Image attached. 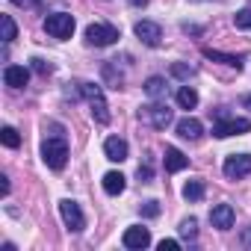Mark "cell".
<instances>
[{
	"label": "cell",
	"mask_w": 251,
	"mask_h": 251,
	"mask_svg": "<svg viewBox=\"0 0 251 251\" xmlns=\"http://www.w3.org/2000/svg\"><path fill=\"white\" fill-rule=\"evenodd\" d=\"M9 3H15V6H36L39 0H9Z\"/></svg>",
	"instance_id": "f1b7e54d"
},
{
	"label": "cell",
	"mask_w": 251,
	"mask_h": 251,
	"mask_svg": "<svg viewBox=\"0 0 251 251\" xmlns=\"http://www.w3.org/2000/svg\"><path fill=\"white\" fill-rule=\"evenodd\" d=\"M33 68H36L39 74H50V71H53L50 62H45V59H33Z\"/></svg>",
	"instance_id": "484cf974"
},
{
	"label": "cell",
	"mask_w": 251,
	"mask_h": 251,
	"mask_svg": "<svg viewBox=\"0 0 251 251\" xmlns=\"http://www.w3.org/2000/svg\"><path fill=\"white\" fill-rule=\"evenodd\" d=\"M86 42H89L92 48H109V45H115V42H118V30H115L112 24L95 21V24H89V27H86Z\"/></svg>",
	"instance_id": "277c9868"
},
{
	"label": "cell",
	"mask_w": 251,
	"mask_h": 251,
	"mask_svg": "<svg viewBox=\"0 0 251 251\" xmlns=\"http://www.w3.org/2000/svg\"><path fill=\"white\" fill-rule=\"evenodd\" d=\"M183 198H186V201H201V198H204V183H201V180H189V183L183 186Z\"/></svg>",
	"instance_id": "ffe728a7"
},
{
	"label": "cell",
	"mask_w": 251,
	"mask_h": 251,
	"mask_svg": "<svg viewBox=\"0 0 251 251\" xmlns=\"http://www.w3.org/2000/svg\"><path fill=\"white\" fill-rule=\"evenodd\" d=\"M201 133H204V124H201L198 118L186 115V118H180V121H177V136H180V139L195 142V139H201Z\"/></svg>",
	"instance_id": "7c38bea8"
},
{
	"label": "cell",
	"mask_w": 251,
	"mask_h": 251,
	"mask_svg": "<svg viewBox=\"0 0 251 251\" xmlns=\"http://www.w3.org/2000/svg\"><path fill=\"white\" fill-rule=\"evenodd\" d=\"M59 216H62V222H65V227L74 230V233H80V230L86 227V216H83L80 204L71 201V198H62V201H59Z\"/></svg>",
	"instance_id": "52a82bcc"
},
{
	"label": "cell",
	"mask_w": 251,
	"mask_h": 251,
	"mask_svg": "<svg viewBox=\"0 0 251 251\" xmlns=\"http://www.w3.org/2000/svg\"><path fill=\"white\" fill-rule=\"evenodd\" d=\"M103 154H106V160H112V163H124V160H127V142H124L121 136H109V139L103 142Z\"/></svg>",
	"instance_id": "4fadbf2b"
},
{
	"label": "cell",
	"mask_w": 251,
	"mask_h": 251,
	"mask_svg": "<svg viewBox=\"0 0 251 251\" xmlns=\"http://www.w3.org/2000/svg\"><path fill=\"white\" fill-rule=\"evenodd\" d=\"M139 118L145 121V124H151V127H157V130H166L169 124H172V109L166 106V103H145V106H139Z\"/></svg>",
	"instance_id": "3957f363"
},
{
	"label": "cell",
	"mask_w": 251,
	"mask_h": 251,
	"mask_svg": "<svg viewBox=\"0 0 251 251\" xmlns=\"http://www.w3.org/2000/svg\"><path fill=\"white\" fill-rule=\"evenodd\" d=\"M133 33H136V36H139V42H142V45H148V48H157V45L163 42V27H160L157 21H136Z\"/></svg>",
	"instance_id": "30bf717a"
},
{
	"label": "cell",
	"mask_w": 251,
	"mask_h": 251,
	"mask_svg": "<svg viewBox=\"0 0 251 251\" xmlns=\"http://www.w3.org/2000/svg\"><path fill=\"white\" fill-rule=\"evenodd\" d=\"M142 213H145V216H157V213H160V204H157V201H145Z\"/></svg>",
	"instance_id": "4316f807"
},
{
	"label": "cell",
	"mask_w": 251,
	"mask_h": 251,
	"mask_svg": "<svg viewBox=\"0 0 251 251\" xmlns=\"http://www.w3.org/2000/svg\"><path fill=\"white\" fill-rule=\"evenodd\" d=\"M0 139H3L6 148H18V145H21V136H18L15 127H3V130H0Z\"/></svg>",
	"instance_id": "44dd1931"
},
{
	"label": "cell",
	"mask_w": 251,
	"mask_h": 251,
	"mask_svg": "<svg viewBox=\"0 0 251 251\" xmlns=\"http://www.w3.org/2000/svg\"><path fill=\"white\" fill-rule=\"evenodd\" d=\"M124 186H127V177H124L121 172H106L103 175V192L106 195H121Z\"/></svg>",
	"instance_id": "9a60e30c"
},
{
	"label": "cell",
	"mask_w": 251,
	"mask_h": 251,
	"mask_svg": "<svg viewBox=\"0 0 251 251\" xmlns=\"http://www.w3.org/2000/svg\"><path fill=\"white\" fill-rule=\"evenodd\" d=\"M233 219H236V213H233L230 204H216L210 210V225L219 227V230H230L233 227Z\"/></svg>",
	"instance_id": "8fae6325"
},
{
	"label": "cell",
	"mask_w": 251,
	"mask_h": 251,
	"mask_svg": "<svg viewBox=\"0 0 251 251\" xmlns=\"http://www.w3.org/2000/svg\"><path fill=\"white\" fill-rule=\"evenodd\" d=\"M222 172H225V177H230V180H239V177L251 175V154H230V157L225 160Z\"/></svg>",
	"instance_id": "ba28073f"
},
{
	"label": "cell",
	"mask_w": 251,
	"mask_h": 251,
	"mask_svg": "<svg viewBox=\"0 0 251 251\" xmlns=\"http://www.w3.org/2000/svg\"><path fill=\"white\" fill-rule=\"evenodd\" d=\"M27 80H30V71H27L24 65H6V68H3V83H6V86L24 89Z\"/></svg>",
	"instance_id": "5bb4252c"
},
{
	"label": "cell",
	"mask_w": 251,
	"mask_h": 251,
	"mask_svg": "<svg viewBox=\"0 0 251 251\" xmlns=\"http://www.w3.org/2000/svg\"><path fill=\"white\" fill-rule=\"evenodd\" d=\"M189 166V157L183 154V151H177V148H166V172H183Z\"/></svg>",
	"instance_id": "2e32d148"
},
{
	"label": "cell",
	"mask_w": 251,
	"mask_h": 251,
	"mask_svg": "<svg viewBox=\"0 0 251 251\" xmlns=\"http://www.w3.org/2000/svg\"><path fill=\"white\" fill-rule=\"evenodd\" d=\"M180 236L195 239V236H198V222H195V219H183V222H180Z\"/></svg>",
	"instance_id": "603a6c76"
},
{
	"label": "cell",
	"mask_w": 251,
	"mask_h": 251,
	"mask_svg": "<svg viewBox=\"0 0 251 251\" xmlns=\"http://www.w3.org/2000/svg\"><path fill=\"white\" fill-rule=\"evenodd\" d=\"M80 92H83V98H86V103H89V109H92V118H95L98 124H109L112 115H109L103 89H100L98 83H80Z\"/></svg>",
	"instance_id": "6da1fadb"
},
{
	"label": "cell",
	"mask_w": 251,
	"mask_h": 251,
	"mask_svg": "<svg viewBox=\"0 0 251 251\" xmlns=\"http://www.w3.org/2000/svg\"><path fill=\"white\" fill-rule=\"evenodd\" d=\"M233 21H236V27H239V30H251V6H248V9H242V12H236V18H233Z\"/></svg>",
	"instance_id": "d4e9b609"
},
{
	"label": "cell",
	"mask_w": 251,
	"mask_h": 251,
	"mask_svg": "<svg viewBox=\"0 0 251 251\" xmlns=\"http://www.w3.org/2000/svg\"><path fill=\"white\" fill-rule=\"evenodd\" d=\"M175 248H180L177 239H163V242H160V251H175Z\"/></svg>",
	"instance_id": "83f0119b"
},
{
	"label": "cell",
	"mask_w": 251,
	"mask_h": 251,
	"mask_svg": "<svg viewBox=\"0 0 251 251\" xmlns=\"http://www.w3.org/2000/svg\"><path fill=\"white\" fill-rule=\"evenodd\" d=\"M145 92H148L151 98H163V95H166V80H163V77H148V80H145Z\"/></svg>",
	"instance_id": "d6986e66"
},
{
	"label": "cell",
	"mask_w": 251,
	"mask_h": 251,
	"mask_svg": "<svg viewBox=\"0 0 251 251\" xmlns=\"http://www.w3.org/2000/svg\"><path fill=\"white\" fill-rule=\"evenodd\" d=\"M0 24H3V45H9L12 39H15V21H12V15H3V18H0Z\"/></svg>",
	"instance_id": "7402d4cb"
},
{
	"label": "cell",
	"mask_w": 251,
	"mask_h": 251,
	"mask_svg": "<svg viewBox=\"0 0 251 251\" xmlns=\"http://www.w3.org/2000/svg\"><path fill=\"white\" fill-rule=\"evenodd\" d=\"M42 160L48 163V169L53 172H62L65 163H68V142L62 136H50L42 142Z\"/></svg>",
	"instance_id": "7a4b0ae2"
},
{
	"label": "cell",
	"mask_w": 251,
	"mask_h": 251,
	"mask_svg": "<svg viewBox=\"0 0 251 251\" xmlns=\"http://www.w3.org/2000/svg\"><path fill=\"white\" fill-rule=\"evenodd\" d=\"M204 56L207 59H216V62H225V65H230V68H242V59L239 56H227V53H219V50H204Z\"/></svg>",
	"instance_id": "ac0fdd59"
},
{
	"label": "cell",
	"mask_w": 251,
	"mask_h": 251,
	"mask_svg": "<svg viewBox=\"0 0 251 251\" xmlns=\"http://www.w3.org/2000/svg\"><path fill=\"white\" fill-rule=\"evenodd\" d=\"M172 74L180 77V80H189V77L195 74V68H192V65H183V62H175V65H172Z\"/></svg>",
	"instance_id": "cb8c5ba5"
},
{
	"label": "cell",
	"mask_w": 251,
	"mask_h": 251,
	"mask_svg": "<svg viewBox=\"0 0 251 251\" xmlns=\"http://www.w3.org/2000/svg\"><path fill=\"white\" fill-rule=\"evenodd\" d=\"M74 27H77L74 15H68V12H53V15L45 18V33L53 36V39H71Z\"/></svg>",
	"instance_id": "5b68a950"
},
{
	"label": "cell",
	"mask_w": 251,
	"mask_h": 251,
	"mask_svg": "<svg viewBox=\"0 0 251 251\" xmlns=\"http://www.w3.org/2000/svg\"><path fill=\"white\" fill-rule=\"evenodd\" d=\"M251 130V121L248 118H219L216 124H213V136H219V139H227V136H242V133H248Z\"/></svg>",
	"instance_id": "8992f818"
},
{
	"label": "cell",
	"mask_w": 251,
	"mask_h": 251,
	"mask_svg": "<svg viewBox=\"0 0 251 251\" xmlns=\"http://www.w3.org/2000/svg\"><path fill=\"white\" fill-rule=\"evenodd\" d=\"M177 103H180L183 109H195V106H198V92H195L192 86H180V89H177Z\"/></svg>",
	"instance_id": "e0dca14e"
},
{
	"label": "cell",
	"mask_w": 251,
	"mask_h": 251,
	"mask_svg": "<svg viewBox=\"0 0 251 251\" xmlns=\"http://www.w3.org/2000/svg\"><path fill=\"white\" fill-rule=\"evenodd\" d=\"M121 242H124V248L142 251V248H148V245H151V230H148V227H142V225H133V227L124 230Z\"/></svg>",
	"instance_id": "9c48e42d"
},
{
	"label": "cell",
	"mask_w": 251,
	"mask_h": 251,
	"mask_svg": "<svg viewBox=\"0 0 251 251\" xmlns=\"http://www.w3.org/2000/svg\"><path fill=\"white\" fill-rule=\"evenodd\" d=\"M245 239H248V242H251V230H248V233H245Z\"/></svg>",
	"instance_id": "4dcf8cb0"
},
{
	"label": "cell",
	"mask_w": 251,
	"mask_h": 251,
	"mask_svg": "<svg viewBox=\"0 0 251 251\" xmlns=\"http://www.w3.org/2000/svg\"><path fill=\"white\" fill-rule=\"evenodd\" d=\"M242 106H245V109H251V95H245V98H242Z\"/></svg>",
	"instance_id": "f546056e"
}]
</instances>
